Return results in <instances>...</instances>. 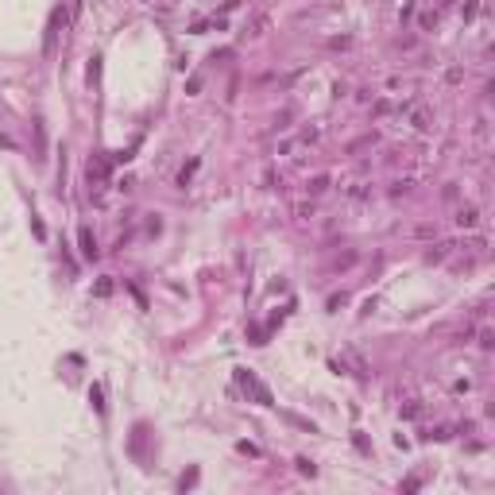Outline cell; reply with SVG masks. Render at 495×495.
Instances as JSON below:
<instances>
[{
  "mask_svg": "<svg viewBox=\"0 0 495 495\" xmlns=\"http://www.w3.org/2000/svg\"><path fill=\"white\" fill-rule=\"evenodd\" d=\"M81 255H85V260H97V240H93L89 228H81Z\"/></svg>",
  "mask_w": 495,
  "mask_h": 495,
  "instance_id": "obj_7",
  "label": "cell"
},
{
  "mask_svg": "<svg viewBox=\"0 0 495 495\" xmlns=\"http://www.w3.org/2000/svg\"><path fill=\"white\" fill-rule=\"evenodd\" d=\"M317 136H321V128H302V132H294V136H287V139H278V147H275V155H283V159H290V155H298V151H306L310 143H317Z\"/></svg>",
  "mask_w": 495,
  "mask_h": 495,
  "instance_id": "obj_2",
  "label": "cell"
},
{
  "mask_svg": "<svg viewBox=\"0 0 495 495\" xmlns=\"http://www.w3.org/2000/svg\"><path fill=\"white\" fill-rule=\"evenodd\" d=\"M457 228H480V205H461L457 209Z\"/></svg>",
  "mask_w": 495,
  "mask_h": 495,
  "instance_id": "obj_4",
  "label": "cell"
},
{
  "mask_svg": "<svg viewBox=\"0 0 495 495\" xmlns=\"http://www.w3.org/2000/svg\"><path fill=\"white\" fill-rule=\"evenodd\" d=\"M62 27H66V8H54V12H51V24H47V39H43V51H47V54L54 51Z\"/></svg>",
  "mask_w": 495,
  "mask_h": 495,
  "instance_id": "obj_3",
  "label": "cell"
},
{
  "mask_svg": "<svg viewBox=\"0 0 495 495\" xmlns=\"http://www.w3.org/2000/svg\"><path fill=\"white\" fill-rule=\"evenodd\" d=\"M340 193H345V198H352V201H364V198H372V190H368V182H348V186H345Z\"/></svg>",
  "mask_w": 495,
  "mask_h": 495,
  "instance_id": "obj_6",
  "label": "cell"
},
{
  "mask_svg": "<svg viewBox=\"0 0 495 495\" xmlns=\"http://www.w3.org/2000/svg\"><path fill=\"white\" fill-rule=\"evenodd\" d=\"M395 113H399L402 124H410L414 132H429V128H434V113H429L426 104H418V101H402Z\"/></svg>",
  "mask_w": 495,
  "mask_h": 495,
  "instance_id": "obj_1",
  "label": "cell"
},
{
  "mask_svg": "<svg viewBox=\"0 0 495 495\" xmlns=\"http://www.w3.org/2000/svg\"><path fill=\"white\" fill-rule=\"evenodd\" d=\"M395 109H399V104H395L391 97H379V101L372 104V113H375V116H387V113H395Z\"/></svg>",
  "mask_w": 495,
  "mask_h": 495,
  "instance_id": "obj_8",
  "label": "cell"
},
{
  "mask_svg": "<svg viewBox=\"0 0 495 495\" xmlns=\"http://www.w3.org/2000/svg\"><path fill=\"white\" fill-rule=\"evenodd\" d=\"M329 174H313V178H306V193H310V198H317V193H325L329 190Z\"/></svg>",
  "mask_w": 495,
  "mask_h": 495,
  "instance_id": "obj_5",
  "label": "cell"
},
{
  "mask_svg": "<svg viewBox=\"0 0 495 495\" xmlns=\"http://www.w3.org/2000/svg\"><path fill=\"white\" fill-rule=\"evenodd\" d=\"M193 4H198V0H193Z\"/></svg>",
  "mask_w": 495,
  "mask_h": 495,
  "instance_id": "obj_9",
  "label": "cell"
}]
</instances>
